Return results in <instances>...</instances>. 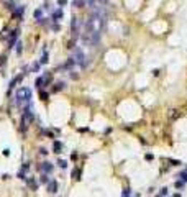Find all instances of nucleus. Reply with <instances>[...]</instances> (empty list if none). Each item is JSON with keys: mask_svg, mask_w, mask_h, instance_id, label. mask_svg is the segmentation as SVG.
I'll return each instance as SVG.
<instances>
[{"mask_svg": "<svg viewBox=\"0 0 187 197\" xmlns=\"http://www.w3.org/2000/svg\"><path fill=\"white\" fill-rule=\"evenodd\" d=\"M15 102L23 110L31 107V89L30 87H20L15 94Z\"/></svg>", "mask_w": 187, "mask_h": 197, "instance_id": "nucleus-1", "label": "nucleus"}, {"mask_svg": "<svg viewBox=\"0 0 187 197\" xmlns=\"http://www.w3.org/2000/svg\"><path fill=\"white\" fill-rule=\"evenodd\" d=\"M74 56L72 58L76 59V64H79L82 69H86L87 67V56L84 54V51H82V48H79V46H74Z\"/></svg>", "mask_w": 187, "mask_h": 197, "instance_id": "nucleus-2", "label": "nucleus"}, {"mask_svg": "<svg viewBox=\"0 0 187 197\" xmlns=\"http://www.w3.org/2000/svg\"><path fill=\"white\" fill-rule=\"evenodd\" d=\"M46 186H48V192H49V194H56V192H58V182H56L54 179H51Z\"/></svg>", "mask_w": 187, "mask_h": 197, "instance_id": "nucleus-3", "label": "nucleus"}, {"mask_svg": "<svg viewBox=\"0 0 187 197\" xmlns=\"http://www.w3.org/2000/svg\"><path fill=\"white\" fill-rule=\"evenodd\" d=\"M41 171H43V172H48V174H49V172H53V164L51 163H43L41 164Z\"/></svg>", "mask_w": 187, "mask_h": 197, "instance_id": "nucleus-4", "label": "nucleus"}, {"mask_svg": "<svg viewBox=\"0 0 187 197\" xmlns=\"http://www.w3.org/2000/svg\"><path fill=\"white\" fill-rule=\"evenodd\" d=\"M62 15H64V13H62V8L56 10V12L53 13V21H54V23H58V21H59V20L62 18Z\"/></svg>", "mask_w": 187, "mask_h": 197, "instance_id": "nucleus-5", "label": "nucleus"}, {"mask_svg": "<svg viewBox=\"0 0 187 197\" xmlns=\"http://www.w3.org/2000/svg\"><path fill=\"white\" fill-rule=\"evenodd\" d=\"M48 61H49V59H48V51L43 49V56H41V59H40V64H46Z\"/></svg>", "mask_w": 187, "mask_h": 197, "instance_id": "nucleus-6", "label": "nucleus"}, {"mask_svg": "<svg viewBox=\"0 0 187 197\" xmlns=\"http://www.w3.org/2000/svg\"><path fill=\"white\" fill-rule=\"evenodd\" d=\"M74 66H76V59H74V58H69L64 67H66V69H71V67H74Z\"/></svg>", "mask_w": 187, "mask_h": 197, "instance_id": "nucleus-7", "label": "nucleus"}, {"mask_svg": "<svg viewBox=\"0 0 187 197\" xmlns=\"http://www.w3.org/2000/svg\"><path fill=\"white\" fill-rule=\"evenodd\" d=\"M72 5L77 7V8H82V7H86V0H74Z\"/></svg>", "mask_w": 187, "mask_h": 197, "instance_id": "nucleus-8", "label": "nucleus"}, {"mask_svg": "<svg viewBox=\"0 0 187 197\" xmlns=\"http://www.w3.org/2000/svg\"><path fill=\"white\" fill-rule=\"evenodd\" d=\"M64 87H66V84H64V82H58V84L53 87V91H54V92H59V91H62Z\"/></svg>", "mask_w": 187, "mask_h": 197, "instance_id": "nucleus-9", "label": "nucleus"}, {"mask_svg": "<svg viewBox=\"0 0 187 197\" xmlns=\"http://www.w3.org/2000/svg\"><path fill=\"white\" fill-rule=\"evenodd\" d=\"M177 177H179L180 181H184V182H187V169H186V171H180L179 174H177Z\"/></svg>", "mask_w": 187, "mask_h": 197, "instance_id": "nucleus-10", "label": "nucleus"}, {"mask_svg": "<svg viewBox=\"0 0 187 197\" xmlns=\"http://www.w3.org/2000/svg\"><path fill=\"white\" fill-rule=\"evenodd\" d=\"M184 186H186V182L180 181V179H177V181L174 182V187H176V189H184Z\"/></svg>", "mask_w": 187, "mask_h": 197, "instance_id": "nucleus-11", "label": "nucleus"}, {"mask_svg": "<svg viewBox=\"0 0 187 197\" xmlns=\"http://www.w3.org/2000/svg\"><path fill=\"white\" fill-rule=\"evenodd\" d=\"M21 77H23V76H18V77H15L13 81L10 82V89H13V87H17V84H18V82H20V81H21Z\"/></svg>", "mask_w": 187, "mask_h": 197, "instance_id": "nucleus-12", "label": "nucleus"}, {"mask_svg": "<svg viewBox=\"0 0 187 197\" xmlns=\"http://www.w3.org/2000/svg\"><path fill=\"white\" fill-rule=\"evenodd\" d=\"M40 181H41L43 184H48L49 181H51V179L48 177V172H43V174H41V177H40Z\"/></svg>", "mask_w": 187, "mask_h": 197, "instance_id": "nucleus-13", "label": "nucleus"}, {"mask_svg": "<svg viewBox=\"0 0 187 197\" xmlns=\"http://www.w3.org/2000/svg\"><path fill=\"white\" fill-rule=\"evenodd\" d=\"M61 150H62V144L59 141H54V153L58 154V153H61Z\"/></svg>", "mask_w": 187, "mask_h": 197, "instance_id": "nucleus-14", "label": "nucleus"}, {"mask_svg": "<svg viewBox=\"0 0 187 197\" xmlns=\"http://www.w3.org/2000/svg\"><path fill=\"white\" fill-rule=\"evenodd\" d=\"M167 163H171V166H180V161H177V159H172V158H167Z\"/></svg>", "mask_w": 187, "mask_h": 197, "instance_id": "nucleus-15", "label": "nucleus"}, {"mask_svg": "<svg viewBox=\"0 0 187 197\" xmlns=\"http://www.w3.org/2000/svg\"><path fill=\"white\" fill-rule=\"evenodd\" d=\"M158 194H159V196H169V187H161Z\"/></svg>", "mask_w": 187, "mask_h": 197, "instance_id": "nucleus-16", "label": "nucleus"}, {"mask_svg": "<svg viewBox=\"0 0 187 197\" xmlns=\"http://www.w3.org/2000/svg\"><path fill=\"white\" fill-rule=\"evenodd\" d=\"M58 166H59L61 169H66V168H67V161H64V159H59V161H58Z\"/></svg>", "mask_w": 187, "mask_h": 197, "instance_id": "nucleus-17", "label": "nucleus"}, {"mask_svg": "<svg viewBox=\"0 0 187 197\" xmlns=\"http://www.w3.org/2000/svg\"><path fill=\"white\" fill-rule=\"evenodd\" d=\"M79 176H80V171H79V169H74V171H72V177L76 179V181H79V179H80Z\"/></svg>", "mask_w": 187, "mask_h": 197, "instance_id": "nucleus-18", "label": "nucleus"}, {"mask_svg": "<svg viewBox=\"0 0 187 197\" xmlns=\"http://www.w3.org/2000/svg\"><path fill=\"white\" fill-rule=\"evenodd\" d=\"M121 196H131V189H130V187H125V189L121 190Z\"/></svg>", "mask_w": 187, "mask_h": 197, "instance_id": "nucleus-19", "label": "nucleus"}, {"mask_svg": "<svg viewBox=\"0 0 187 197\" xmlns=\"http://www.w3.org/2000/svg\"><path fill=\"white\" fill-rule=\"evenodd\" d=\"M145 159H146V161H153V159H154V154H151V153H148L146 156H145Z\"/></svg>", "mask_w": 187, "mask_h": 197, "instance_id": "nucleus-20", "label": "nucleus"}, {"mask_svg": "<svg viewBox=\"0 0 187 197\" xmlns=\"http://www.w3.org/2000/svg\"><path fill=\"white\" fill-rule=\"evenodd\" d=\"M34 18L41 20V10H36V12H34Z\"/></svg>", "mask_w": 187, "mask_h": 197, "instance_id": "nucleus-21", "label": "nucleus"}, {"mask_svg": "<svg viewBox=\"0 0 187 197\" xmlns=\"http://www.w3.org/2000/svg\"><path fill=\"white\" fill-rule=\"evenodd\" d=\"M36 85H38V87H43V77L36 79Z\"/></svg>", "mask_w": 187, "mask_h": 197, "instance_id": "nucleus-22", "label": "nucleus"}, {"mask_svg": "<svg viewBox=\"0 0 187 197\" xmlns=\"http://www.w3.org/2000/svg\"><path fill=\"white\" fill-rule=\"evenodd\" d=\"M40 97H41V100H46V98H48V94H46V92H43V91H41Z\"/></svg>", "mask_w": 187, "mask_h": 197, "instance_id": "nucleus-23", "label": "nucleus"}, {"mask_svg": "<svg viewBox=\"0 0 187 197\" xmlns=\"http://www.w3.org/2000/svg\"><path fill=\"white\" fill-rule=\"evenodd\" d=\"M17 53H18V54H21V43H20V41L17 43Z\"/></svg>", "mask_w": 187, "mask_h": 197, "instance_id": "nucleus-24", "label": "nucleus"}, {"mask_svg": "<svg viewBox=\"0 0 187 197\" xmlns=\"http://www.w3.org/2000/svg\"><path fill=\"white\" fill-rule=\"evenodd\" d=\"M159 69H153V71H151V74H153V76H154V77H156V76H159Z\"/></svg>", "mask_w": 187, "mask_h": 197, "instance_id": "nucleus-25", "label": "nucleus"}, {"mask_svg": "<svg viewBox=\"0 0 187 197\" xmlns=\"http://www.w3.org/2000/svg\"><path fill=\"white\" fill-rule=\"evenodd\" d=\"M58 3H59L61 7H64V5H66V0H59V2H58Z\"/></svg>", "mask_w": 187, "mask_h": 197, "instance_id": "nucleus-26", "label": "nucleus"}, {"mask_svg": "<svg viewBox=\"0 0 187 197\" xmlns=\"http://www.w3.org/2000/svg\"><path fill=\"white\" fill-rule=\"evenodd\" d=\"M186 169H187V168H186Z\"/></svg>", "mask_w": 187, "mask_h": 197, "instance_id": "nucleus-27", "label": "nucleus"}]
</instances>
